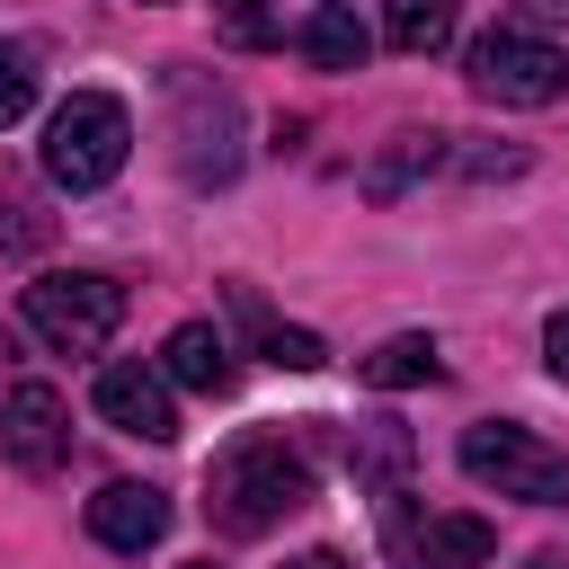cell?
Listing matches in <instances>:
<instances>
[{
	"label": "cell",
	"instance_id": "1",
	"mask_svg": "<svg viewBox=\"0 0 569 569\" xmlns=\"http://www.w3.org/2000/svg\"><path fill=\"white\" fill-rule=\"evenodd\" d=\"M311 498V462H302V445H284V436H231L222 453H213V471H204V516L222 525V533H267V525H284L293 507Z\"/></svg>",
	"mask_w": 569,
	"mask_h": 569
},
{
	"label": "cell",
	"instance_id": "2",
	"mask_svg": "<svg viewBox=\"0 0 569 569\" xmlns=\"http://www.w3.org/2000/svg\"><path fill=\"white\" fill-rule=\"evenodd\" d=\"M124 151H133V116H124V98H107V89H71V98L53 107V124H44V178H53L62 196H98V187L124 169Z\"/></svg>",
	"mask_w": 569,
	"mask_h": 569
},
{
	"label": "cell",
	"instance_id": "3",
	"mask_svg": "<svg viewBox=\"0 0 569 569\" xmlns=\"http://www.w3.org/2000/svg\"><path fill=\"white\" fill-rule=\"evenodd\" d=\"M453 462H462L480 489H498V498H525V507H569V453H560L551 436L516 427V418H480V427H462Z\"/></svg>",
	"mask_w": 569,
	"mask_h": 569
},
{
	"label": "cell",
	"instance_id": "4",
	"mask_svg": "<svg viewBox=\"0 0 569 569\" xmlns=\"http://www.w3.org/2000/svg\"><path fill=\"white\" fill-rule=\"evenodd\" d=\"M18 311H27V329H36L44 347L98 356V347L116 338V320H124V284L98 276V267H53V276H36V284L18 293Z\"/></svg>",
	"mask_w": 569,
	"mask_h": 569
},
{
	"label": "cell",
	"instance_id": "5",
	"mask_svg": "<svg viewBox=\"0 0 569 569\" xmlns=\"http://www.w3.org/2000/svg\"><path fill=\"white\" fill-rule=\"evenodd\" d=\"M462 80L489 98V107H551L569 89V53L525 36V27H489L471 53H462Z\"/></svg>",
	"mask_w": 569,
	"mask_h": 569
},
{
	"label": "cell",
	"instance_id": "6",
	"mask_svg": "<svg viewBox=\"0 0 569 569\" xmlns=\"http://www.w3.org/2000/svg\"><path fill=\"white\" fill-rule=\"evenodd\" d=\"M382 551L391 569H489L498 533L480 516H418L409 489H382Z\"/></svg>",
	"mask_w": 569,
	"mask_h": 569
},
{
	"label": "cell",
	"instance_id": "7",
	"mask_svg": "<svg viewBox=\"0 0 569 569\" xmlns=\"http://www.w3.org/2000/svg\"><path fill=\"white\" fill-rule=\"evenodd\" d=\"M169 98H178V160L196 187H222L240 169V98L196 80V71H169Z\"/></svg>",
	"mask_w": 569,
	"mask_h": 569
},
{
	"label": "cell",
	"instance_id": "8",
	"mask_svg": "<svg viewBox=\"0 0 569 569\" xmlns=\"http://www.w3.org/2000/svg\"><path fill=\"white\" fill-rule=\"evenodd\" d=\"M0 453L18 471H36V480L71 462V409H62L53 382H9V400H0Z\"/></svg>",
	"mask_w": 569,
	"mask_h": 569
},
{
	"label": "cell",
	"instance_id": "9",
	"mask_svg": "<svg viewBox=\"0 0 569 569\" xmlns=\"http://www.w3.org/2000/svg\"><path fill=\"white\" fill-rule=\"evenodd\" d=\"M89 400H98V418L116 427V436H142V445H169L178 436V400H169V373L160 365H98V382H89Z\"/></svg>",
	"mask_w": 569,
	"mask_h": 569
},
{
	"label": "cell",
	"instance_id": "10",
	"mask_svg": "<svg viewBox=\"0 0 569 569\" xmlns=\"http://www.w3.org/2000/svg\"><path fill=\"white\" fill-rule=\"evenodd\" d=\"M89 533H98L107 551H151V542L169 533V498L142 489V480H107V489L89 498Z\"/></svg>",
	"mask_w": 569,
	"mask_h": 569
},
{
	"label": "cell",
	"instance_id": "11",
	"mask_svg": "<svg viewBox=\"0 0 569 569\" xmlns=\"http://www.w3.org/2000/svg\"><path fill=\"white\" fill-rule=\"evenodd\" d=\"M160 373L187 382V391H204V400H222V391H231V347H222V329H213V320H178L169 347H160Z\"/></svg>",
	"mask_w": 569,
	"mask_h": 569
},
{
	"label": "cell",
	"instance_id": "12",
	"mask_svg": "<svg viewBox=\"0 0 569 569\" xmlns=\"http://www.w3.org/2000/svg\"><path fill=\"white\" fill-rule=\"evenodd\" d=\"M293 44H302V62H311V71H365V53H373L365 18H356V9H338V0H329V9H311Z\"/></svg>",
	"mask_w": 569,
	"mask_h": 569
},
{
	"label": "cell",
	"instance_id": "13",
	"mask_svg": "<svg viewBox=\"0 0 569 569\" xmlns=\"http://www.w3.org/2000/svg\"><path fill=\"white\" fill-rule=\"evenodd\" d=\"M373 391H418V382H445V356H436V338H418V329H400V338H382L365 365H356Z\"/></svg>",
	"mask_w": 569,
	"mask_h": 569
},
{
	"label": "cell",
	"instance_id": "14",
	"mask_svg": "<svg viewBox=\"0 0 569 569\" xmlns=\"http://www.w3.org/2000/svg\"><path fill=\"white\" fill-rule=\"evenodd\" d=\"M462 27V0H382V36L400 53H445Z\"/></svg>",
	"mask_w": 569,
	"mask_h": 569
},
{
	"label": "cell",
	"instance_id": "15",
	"mask_svg": "<svg viewBox=\"0 0 569 569\" xmlns=\"http://www.w3.org/2000/svg\"><path fill=\"white\" fill-rule=\"evenodd\" d=\"M409 453H418V445H409L400 418H365V427H356V480H365L373 498L409 480Z\"/></svg>",
	"mask_w": 569,
	"mask_h": 569
},
{
	"label": "cell",
	"instance_id": "16",
	"mask_svg": "<svg viewBox=\"0 0 569 569\" xmlns=\"http://www.w3.org/2000/svg\"><path fill=\"white\" fill-rule=\"evenodd\" d=\"M231 302H240V320L258 329V356H267V365H284V373H320V365H329V347H320L311 329H293V320H267L249 293H231Z\"/></svg>",
	"mask_w": 569,
	"mask_h": 569
},
{
	"label": "cell",
	"instance_id": "17",
	"mask_svg": "<svg viewBox=\"0 0 569 569\" xmlns=\"http://www.w3.org/2000/svg\"><path fill=\"white\" fill-rule=\"evenodd\" d=\"M436 160H445V133H400V142L365 169V196H400V187H409L418 169H436Z\"/></svg>",
	"mask_w": 569,
	"mask_h": 569
},
{
	"label": "cell",
	"instance_id": "18",
	"mask_svg": "<svg viewBox=\"0 0 569 569\" xmlns=\"http://www.w3.org/2000/svg\"><path fill=\"white\" fill-rule=\"evenodd\" d=\"M36 89H44V62H36V44H18V36H0V133L36 107Z\"/></svg>",
	"mask_w": 569,
	"mask_h": 569
},
{
	"label": "cell",
	"instance_id": "19",
	"mask_svg": "<svg viewBox=\"0 0 569 569\" xmlns=\"http://www.w3.org/2000/svg\"><path fill=\"white\" fill-rule=\"evenodd\" d=\"M213 27H222V44H240V53H267V44L284 36L267 0H213Z\"/></svg>",
	"mask_w": 569,
	"mask_h": 569
},
{
	"label": "cell",
	"instance_id": "20",
	"mask_svg": "<svg viewBox=\"0 0 569 569\" xmlns=\"http://www.w3.org/2000/svg\"><path fill=\"white\" fill-rule=\"evenodd\" d=\"M542 365H551V373L569 382V302H560V311L542 320Z\"/></svg>",
	"mask_w": 569,
	"mask_h": 569
},
{
	"label": "cell",
	"instance_id": "21",
	"mask_svg": "<svg viewBox=\"0 0 569 569\" xmlns=\"http://www.w3.org/2000/svg\"><path fill=\"white\" fill-rule=\"evenodd\" d=\"M284 569H356L347 551H302V560H284Z\"/></svg>",
	"mask_w": 569,
	"mask_h": 569
},
{
	"label": "cell",
	"instance_id": "22",
	"mask_svg": "<svg viewBox=\"0 0 569 569\" xmlns=\"http://www.w3.org/2000/svg\"><path fill=\"white\" fill-rule=\"evenodd\" d=\"M525 569H569V551H533V560H525Z\"/></svg>",
	"mask_w": 569,
	"mask_h": 569
},
{
	"label": "cell",
	"instance_id": "23",
	"mask_svg": "<svg viewBox=\"0 0 569 569\" xmlns=\"http://www.w3.org/2000/svg\"><path fill=\"white\" fill-rule=\"evenodd\" d=\"M525 9H533V18H569V0H525Z\"/></svg>",
	"mask_w": 569,
	"mask_h": 569
},
{
	"label": "cell",
	"instance_id": "24",
	"mask_svg": "<svg viewBox=\"0 0 569 569\" xmlns=\"http://www.w3.org/2000/svg\"><path fill=\"white\" fill-rule=\"evenodd\" d=\"M187 569H213V560H187Z\"/></svg>",
	"mask_w": 569,
	"mask_h": 569
}]
</instances>
